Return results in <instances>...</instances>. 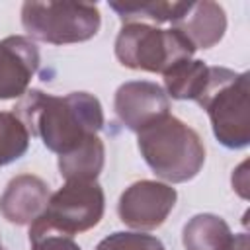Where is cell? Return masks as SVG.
Returning <instances> with one entry per match:
<instances>
[{
    "label": "cell",
    "mask_w": 250,
    "mask_h": 250,
    "mask_svg": "<svg viewBox=\"0 0 250 250\" xmlns=\"http://www.w3.org/2000/svg\"><path fill=\"white\" fill-rule=\"evenodd\" d=\"M172 27L178 29L195 49H209L223 39L227 16L217 2H188L184 12L172 21Z\"/></svg>",
    "instance_id": "cell-11"
},
{
    "label": "cell",
    "mask_w": 250,
    "mask_h": 250,
    "mask_svg": "<svg viewBox=\"0 0 250 250\" xmlns=\"http://www.w3.org/2000/svg\"><path fill=\"white\" fill-rule=\"evenodd\" d=\"M49 197V186L41 178L20 174L0 195V213L14 225H31L47 209Z\"/></svg>",
    "instance_id": "cell-10"
},
{
    "label": "cell",
    "mask_w": 250,
    "mask_h": 250,
    "mask_svg": "<svg viewBox=\"0 0 250 250\" xmlns=\"http://www.w3.org/2000/svg\"><path fill=\"white\" fill-rule=\"evenodd\" d=\"M230 250H248V236L244 232L234 234V242H232Z\"/></svg>",
    "instance_id": "cell-19"
},
{
    "label": "cell",
    "mask_w": 250,
    "mask_h": 250,
    "mask_svg": "<svg viewBox=\"0 0 250 250\" xmlns=\"http://www.w3.org/2000/svg\"><path fill=\"white\" fill-rule=\"evenodd\" d=\"M14 115L31 137H39L59 156L74 150L104 127L102 104L88 92L51 96L41 90H27L14 107Z\"/></svg>",
    "instance_id": "cell-1"
},
{
    "label": "cell",
    "mask_w": 250,
    "mask_h": 250,
    "mask_svg": "<svg viewBox=\"0 0 250 250\" xmlns=\"http://www.w3.org/2000/svg\"><path fill=\"white\" fill-rule=\"evenodd\" d=\"M182 242L186 250H230L234 234L221 217L201 213L186 223Z\"/></svg>",
    "instance_id": "cell-13"
},
{
    "label": "cell",
    "mask_w": 250,
    "mask_h": 250,
    "mask_svg": "<svg viewBox=\"0 0 250 250\" xmlns=\"http://www.w3.org/2000/svg\"><path fill=\"white\" fill-rule=\"evenodd\" d=\"M29 246L31 250H80L72 234L61 230L43 215L29 225Z\"/></svg>",
    "instance_id": "cell-17"
},
{
    "label": "cell",
    "mask_w": 250,
    "mask_h": 250,
    "mask_svg": "<svg viewBox=\"0 0 250 250\" xmlns=\"http://www.w3.org/2000/svg\"><path fill=\"white\" fill-rule=\"evenodd\" d=\"M209 78V66L203 61H182L164 72L166 92L174 100H195L201 96Z\"/></svg>",
    "instance_id": "cell-14"
},
{
    "label": "cell",
    "mask_w": 250,
    "mask_h": 250,
    "mask_svg": "<svg viewBox=\"0 0 250 250\" xmlns=\"http://www.w3.org/2000/svg\"><path fill=\"white\" fill-rule=\"evenodd\" d=\"M195 47L178 29H158L150 23H123L115 39L119 62L133 70L164 74L174 64L191 59Z\"/></svg>",
    "instance_id": "cell-4"
},
{
    "label": "cell",
    "mask_w": 250,
    "mask_h": 250,
    "mask_svg": "<svg viewBox=\"0 0 250 250\" xmlns=\"http://www.w3.org/2000/svg\"><path fill=\"white\" fill-rule=\"evenodd\" d=\"M197 104L207 111L221 145L242 148L250 143V88L246 72L209 66V78Z\"/></svg>",
    "instance_id": "cell-3"
},
{
    "label": "cell",
    "mask_w": 250,
    "mask_h": 250,
    "mask_svg": "<svg viewBox=\"0 0 250 250\" xmlns=\"http://www.w3.org/2000/svg\"><path fill=\"white\" fill-rule=\"evenodd\" d=\"M23 29L37 41L51 45L92 39L102 23L100 10L84 2H23Z\"/></svg>",
    "instance_id": "cell-5"
},
{
    "label": "cell",
    "mask_w": 250,
    "mask_h": 250,
    "mask_svg": "<svg viewBox=\"0 0 250 250\" xmlns=\"http://www.w3.org/2000/svg\"><path fill=\"white\" fill-rule=\"evenodd\" d=\"M29 131L10 111H0V166L21 158L29 146Z\"/></svg>",
    "instance_id": "cell-16"
},
{
    "label": "cell",
    "mask_w": 250,
    "mask_h": 250,
    "mask_svg": "<svg viewBox=\"0 0 250 250\" xmlns=\"http://www.w3.org/2000/svg\"><path fill=\"white\" fill-rule=\"evenodd\" d=\"M104 143L98 135H92L74 150L59 156V172L66 182H96L104 168Z\"/></svg>",
    "instance_id": "cell-12"
},
{
    "label": "cell",
    "mask_w": 250,
    "mask_h": 250,
    "mask_svg": "<svg viewBox=\"0 0 250 250\" xmlns=\"http://www.w3.org/2000/svg\"><path fill=\"white\" fill-rule=\"evenodd\" d=\"M37 68H39V51L31 39L21 35H10L2 39L0 100H12L23 96Z\"/></svg>",
    "instance_id": "cell-9"
},
{
    "label": "cell",
    "mask_w": 250,
    "mask_h": 250,
    "mask_svg": "<svg viewBox=\"0 0 250 250\" xmlns=\"http://www.w3.org/2000/svg\"><path fill=\"white\" fill-rule=\"evenodd\" d=\"M178 193L172 186L152 180L131 184L119 197L117 215L121 223L139 230L160 227L174 209Z\"/></svg>",
    "instance_id": "cell-7"
},
{
    "label": "cell",
    "mask_w": 250,
    "mask_h": 250,
    "mask_svg": "<svg viewBox=\"0 0 250 250\" xmlns=\"http://www.w3.org/2000/svg\"><path fill=\"white\" fill-rule=\"evenodd\" d=\"M188 2H109L123 23H164L174 21Z\"/></svg>",
    "instance_id": "cell-15"
},
{
    "label": "cell",
    "mask_w": 250,
    "mask_h": 250,
    "mask_svg": "<svg viewBox=\"0 0 250 250\" xmlns=\"http://www.w3.org/2000/svg\"><path fill=\"white\" fill-rule=\"evenodd\" d=\"M137 145L150 170L172 184L195 178L205 162V146L199 135L172 115L139 131Z\"/></svg>",
    "instance_id": "cell-2"
},
{
    "label": "cell",
    "mask_w": 250,
    "mask_h": 250,
    "mask_svg": "<svg viewBox=\"0 0 250 250\" xmlns=\"http://www.w3.org/2000/svg\"><path fill=\"white\" fill-rule=\"evenodd\" d=\"M96 250H166L164 244L152 236L143 232H113L105 236Z\"/></svg>",
    "instance_id": "cell-18"
},
{
    "label": "cell",
    "mask_w": 250,
    "mask_h": 250,
    "mask_svg": "<svg viewBox=\"0 0 250 250\" xmlns=\"http://www.w3.org/2000/svg\"><path fill=\"white\" fill-rule=\"evenodd\" d=\"M0 250H4V248H2V246H0Z\"/></svg>",
    "instance_id": "cell-20"
},
{
    "label": "cell",
    "mask_w": 250,
    "mask_h": 250,
    "mask_svg": "<svg viewBox=\"0 0 250 250\" xmlns=\"http://www.w3.org/2000/svg\"><path fill=\"white\" fill-rule=\"evenodd\" d=\"M104 203V189L98 182H66L49 197L43 217L74 236L100 223Z\"/></svg>",
    "instance_id": "cell-6"
},
{
    "label": "cell",
    "mask_w": 250,
    "mask_h": 250,
    "mask_svg": "<svg viewBox=\"0 0 250 250\" xmlns=\"http://www.w3.org/2000/svg\"><path fill=\"white\" fill-rule=\"evenodd\" d=\"M115 113L121 123L139 133L170 115V102L162 86L146 80L125 82L115 92Z\"/></svg>",
    "instance_id": "cell-8"
}]
</instances>
